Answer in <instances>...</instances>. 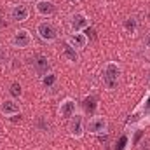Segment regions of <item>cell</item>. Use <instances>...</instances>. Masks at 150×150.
Returning <instances> with one entry per match:
<instances>
[{
	"mask_svg": "<svg viewBox=\"0 0 150 150\" xmlns=\"http://www.w3.org/2000/svg\"><path fill=\"white\" fill-rule=\"evenodd\" d=\"M122 79V67L117 61H107L101 68V82L107 91H115Z\"/></svg>",
	"mask_w": 150,
	"mask_h": 150,
	"instance_id": "6da1fadb",
	"label": "cell"
},
{
	"mask_svg": "<svg viewBox=\"0 0 150 150\" xmlns=\"http://www.w3.org/2000/svg\"><path fill=\"white\" fill-rule=\"evenodd\" d=\"M35 32H37L38 38L45 44H54L58 37H59V32H58V26L49 21V19H44V21H38L37 26H35Z\"/></svg>",
	"mask_w": 150,
	"mask_h": 150,
	"instance_id": "7a4b0ae2",
	"label": "cell"
},
{
	"mask_svg": "<svg viewBox=\"0 0 150 150\" xmlns=\"http://www.w3.org/2000/svg\"><path fill=\"white\" fill-rule=\"evenodd\" d=\"M108 119L105 115H93L87 122H86V133L93 134V136H103L108 133Z\"/></svg>",
	"mask_w": 150,
	"mask_h": 150,
	"instance_id": "3957f363",
	"label": "cell"
},
{
	"mask_svg": "<svg viewBox=\"0 0 150 150\" xmlns=\"http://www.w3.org/2000/svg\"><path fill=\"white\" fill-rule=\"evenodd\" d=\"M28 67H30V70L40 79V77H44L45 74L51 72V59H49V56L38 52V54H33V56L30 58Z\"/></svg>",
	"mask_w": 150,
	"mask_h": 150,
	"instance_id": "277c9868",
	"label": "cell"
},
{
	"mask_svg": "<svg viewBox=\"0 0 150 150\" xmlns=\"http://www.w3.org/2000/svg\"><path fill=\"white\" fill-rule=\"evenodd\" d=\"M68 26L72 32H86L91 26V19L84 11H75L68 16Z\"/></svg>",
	"mask_w": 150,
	"mask_h": 150,
	"instance_id": "5b68a950",
	"label": "cell"
},
{
	"mask_svg": "<svg viewBox=\"0 0 150 150\" xmlns=\"http://www.w3.org/2000/svg\"><path fill=\"white\" fill-rule=\"evenodd\" d=\"M32 44H33V35L26 28L16 30L11 37V45L14 49H28V47H32Z\"/></svg>",
	"mask_w": 150,
	"mask_h": 150,
	"instance_id": "8992f818",
	"label": "cell"
},
{
	"mask_svg": "<svg viewBox=\"0 0 150 150\" xmlns=\"http://www.w3.org/2000/svg\"><path fill=\"white\" fill-rule=\"evenodd\" d=\"M68 134L75 138V140H80L84 134H86V119L82 113H75L70 117V122H68Z\"/></svg>",
	"mask_w": 150,
	"mask_h": 150,
	"instance_id": "52a82bcc",
	"label": "cell"
},
{
	"mask_svg": "<svg viewBox=\"0 0 150 150\" xmlns=\"http://www.w3.org/2000/svg\"><path fill=\"white\" fill-rule=\"evenodd\" d=\"M7 16L12 23H25L30 19V7L26 4H12L7 11Z\"/></svg>",
	"mask_w": 150,
	"mask_h": 150,
	"instance_id": "ba28073f",
	"label": "cell"
},
{
	"mask_svg": "<svg viewBox=\"0 0 150 150\" xmlns=\"http://www.w3.org/2000/svg\"><path fill=\"white\" fill-rule=\"evenodd\" d=\"M65 42L75 49L77 52H80V51H84L86 47H87V44H89V37L84 33V32H72L68 37L65 38Z\"/></svg>",
	"mask_w": 150,
	"mask_h": 150,
	"instance_id": "9c48e42d",
	"label": "cell"
},
{
	"mask_svg": "<svg viewBox=\"0 0 150 150\" xmlns=\"http://www.w3.org/2000/svg\"><path fill=\"white\" fill-rule=\"evenodd\" d=\"M33 7L40 18H51L56 14V4L52 0H35Z\"/></svg>",
	"mask_w": 150,
	"mask_h": 150,
	"instance_id": "30bf717a",
	"label": "cell"
},
{
	"mask_svg": "<svg viewBox=\"0 0 150 150\" xmlns=\"http://www.w3.org/2000/svg\"><path fill=\"white\" fill-rule=\"evenodd\" d=\"M0 113L4 117H16L21 113V103H18V100H14V98L4 100L0 103Z\"/></svg>",
	"mask_w": 150,
	"mask_h": 150,
	"instance_id": "8fae6325",
	"label": "cell"
},
{
	"mask_svg": "<svg viewBox=\"0 0 150 150\" xmlns=\"http://www.w3.org/2000/svg\"><path fill=\"white\" fill-rule=\"evenodd\" d=\"M75 113H77V101H75L74 98H65V100H61V103H59V107H58V115H59L61 119H70Z\"/></svg>",
	"mask_w": 150,
	"mask_h": 150,
	"instance_id": "7c38bea8",
	"label": "cell"
},
{
	"mask_svg": "<svg viewBox=\"0 0 150 150\" xmlns=\"http://www.w3.org/2000/svg\"><path fill=\"white\" fill-rule=\"evenodd\" d=\"M40 84H42V86H44V89H45V91H49L51 94H54V93H56V89L59 87L58 75L54 74L52 70H51L49 74H45L44 77H40Z\"/></svg>",
	"mask_w": 150,
	"mask_h": 150,
	"instance_id": "4fadbf2b",
	"label": "cell"
},
{
	"mask_svg": "<svg viewBox=\"0 0 150 150\" xmlns=\"http://www.w3.org/2000/svg\"><path fill=\"white\" fill-rule=\"evenodd\" d=\"M122 28H124V32H126V33L134 35V33L138 32V28H140V21H138L134 16H129V18H126V19H124Z\"/></svg>",
	"mask_w": 150,
	"mask_h": 150,
	"instance_id": "5bb4252c",
	"label": "cell"
},
{
	"mask_svg": "<svg viewBox=\"0 0 150 150\" xmlns=\"http://www.w3.org/2000/svg\"><path fill=\"white\" fill-rule=\"evenodd\" d=\"M63 56H65L70 63H77V61H79V52H77L75 49H72L68 44H67V47L63 49Z\"/></svg>",
	"mask_w": 150,
	"mask_h": 150,
	"instance_id": "9a60e30c",
	"label": "cell"
},
{
	"mask_svg": "<svg viewBox=\"0 0 150 150\" xmlns=\"http://www.w3.org/2000/svg\"><path fill=\"white\" fill-rule=\"evenodd\" d=\"M9 91H11V96H12L14 100H19V98L23 96V87H21V84H19V82H12Z\"/></svg>",
	"mask_w": 150,
	"mask_h": 150,
	"instance_id": "2e32d148",
	"label": "cell"
},
{
	"mask_svg": "<svg viewBox=\"0 0 150 150\" xmlns=\"http://www.w3.org/2000/svg\"><path fill=\"white\" fill-rule=\"evenodd\" d=\"M138 150H150V136L149 134L142 136V140L138 142Z\"/></svg>",
	"mask_w": 150,
	"mask_h": 150,
	"instance_id": "e0dca14e",
	"label": "cell"
},
{
	"mask_svg": "<svg viewBox=\"0 0 150 150\" xmlns=\"http://www.w3.org/2000/svg\"><path fill=\"white\" fill-rule=\"evenodd\" d=\"M142 45H143L145 49H149V51H150V30L145 33V37H143V40H142Z\"/></svg>",
	"mask_w": 150,
	"mask_h": 150,
	"instance_id": "ac0fdd59",
	"label": "cell"
},
{
	"mask_svg": "<svg viewBox=\"0 0 150 150\" xmlns=\"http://www.w3.org/2000/svg\"><path fill=\"white\" fill-rule=\"evenodd\" d=\"M5 59H7V52H5V49L0 45V63H4Z\"/></svg>",
	"mask_w": 150,
	"mask_h": 150,
	"instance_id": "d6986e66",
	"label": "cell"
},
{
	"mask_svg": "<svg viewBox=\"0 0 150 150\" xmlns=\"http://www.w3.org/2000/svg\"><path fill=\"white\" fill-rule=\"evenodd\" d=\"M68 2H70V4H79L80 0H68Z\"/></svg>",
	"mask_w": 150,
	"mask_h": 150,
	"instance_id": "ffe728a7",
	"label": "cell"
},
{
	"mask_svg": "<svg viewBox=\"0 0 150 150\" xmlns=\"http://www.w3.org/2000/svg\"><path fill=\"white\" fill-rule=\"evenodd\" d=\"M147 84H149V87H150V72H149V77H147Z\"/></svg>",
	"mask_w": 150,
	"mask_h": 150,
	"instance_id": "44dd1931",
	"label": "cell"
}]
</instances>
